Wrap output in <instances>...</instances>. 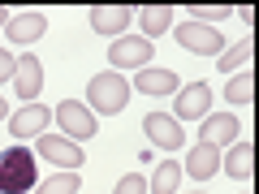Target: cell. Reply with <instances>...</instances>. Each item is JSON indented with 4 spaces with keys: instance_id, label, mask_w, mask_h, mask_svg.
<instances>
[{
    "instance_id": "6da1fadb",
    "label": "cell",
    "mask_w": 259,
    "mask_h": 194,
    "mask_svg": "<svg viewBox=\"0 0 259 194\" xmlns=\"http://www.w3.org/2000/svg\"><path fill=\"white\" fill-rule=\"evenodd\" d=\"M35 185H39V168L26 147L0 151V194H26Z\"/></svg>"
},
{
    "instance_id": "7a4b0ae2",
    "label": "cell",
    "mask_w": 259,
    "mask_h": 194,
    "mask_svg": "<svg viewBox=\"0 0 259 194\" xmlns=\"http://www.w3.org/2000/svg\"><path fill=\"white\" fill-rule=\"evenodd\" d=\"M87 104H91V112H100V117H117V112L130 104V82L117 74V69L95 74L91 82H87Z\"/></svg>"
},
{
    "instance_id": "3957f363",
    "label": "cell",
    "mask_w": 259,
    "mask_h": 194,
    "mask_svg": "<svg viewBox=\"0 0 259 194\" xmlns=\"http://www.w3.org/2000/svg\"><path fill=\"white\" fill-rule=\"evenodd\" d=\"M177 43H182L186 52H194V56H216V52H225L221 30H216V26H203V22H182V26H177Z\"/></svg>"
},
{
    "instance_id": "277c9868",
    "label": "cell",
    "mask_w": 259,
    "mask_h": 194,
    "mask_svg": "<svg viewBox=\"0 0 259 194\" xmlns=\"http://www.w3.org/2000/svg\"><path fill=\"white\" fill-rule=\"evenodd\" d=\"M56 121H61L65 138H74V142H82V138L95 134V112L87 108V104H78V100H65L61 108H56Z\"/></svg>"
},
{
    "instance_id": "5b68a950",
    "label": "cell",
    "mask_w": 259,
    "mask_h": 194,
    "mask_svg": "<svg viewBox=\"0 0 259 194\" xmlns=\"http://www.w3.org/2000/svg\"><path fill=\"white\" fill-rule=\"evenodd\" d=\"M151 39H139V35H121L117 43H112V52H108V61L117 65V69H147V61H151Z\"/></svg>"
},
{
    "instance_id": "8992f818",
    "label": "cell",
    "mask_w": 259,
    "mask_h": 194,
    "mask_svg": "<svg viewBox=\"0 0 259 194\" xmlns=\"http://www.w3.org/2000/svg\"><path fill=\"white\" fill-rule=\"evenodd\" d=\"M39 156L52 160V164H61L65 173H78V164H82V151H78L74 138H65V134H39Z\"/></svg>"
},
{
    "instance_id": "52a82bcc",
    "label": "cell",
    "mask_w": 259,
    "mask_h": 194,
    "mask_svg": "<svg viewBox=\"0 0 259 194\" xmlns=\"http://www.w3.org/2000/svg\"><path fill=\"white\" fill-rule=\"evenodd\" d=\"M143 129H147V138L156 142V147H164V151H182V142H186L182 125H177V121L168 117V112H147Z\"/></svg>"
},
{
    "instance_id": "ba28073f",
    "label": "cell",
    "mask_w": 259,
    "mask_h": 194,
    "mask_svg": "<svg viewBox=\"0 0 259 194\" xmlns=\"http://www.w3.org/2000/svg\"><path fill=\"white\" fill-rule=\"evenodd\" d=\"M13 91H18L26 104L39 100V91H44V65H39V56H18V69H13Z\"/></svg>"
},
{
    "instance_id": "9c48e42d",
    "label": "cell",
    "mask_w": 259,
    "mask_h": 194,
    "mask_svg": "<svg viewBox=\"0 0 259 194\" xmlns=\"http://www.w3.org/2000/svg\"><path fill=\"white\" fill-rule=\"evenodd\" d=\"M207 108H212V86L207 82H190L182 95H177V121H203Z\"/></svg>"
},
{
    "instance_id": "30bf717a",
    "label": "cell",
    "mask_w": 259,
    "mask_h": 194,
    "mask_svg": "<svg viewBox=\"0 0 259 194\" xmlns=\"http://www.w3.org/2000/svg\"><path fill=\"white\" fill-rule=\"evenodd\" d=\"M48 121H52V108H44L35 100V104H26V108H18L9 117V129H13V138H39Z\"/></svg>"
},
{
    "instance_id": "8fae6325",
    "label": "cell",
    "mask_w": 259,
    "mask_h": 194,
    "mask_svg": "<svg viewBox=\"0 0 259 194\" xmlns=\"http://www.w3.org/2000/svg\"><path fill=\"white\" fill-rule=\"evenodd\" d=\"M134 22V9L130 5H95L91 9V26L100 30V35H117L121 39V30Z\"/></svg>"
},
{
    "instance_id": "7c38bea8",
    "label": "cell",
    "mask_w": 259,
    "mask_h": 194,
    "mask_svg": "<svg viewBox=\"0 0 259 194\" xmlns=\"http://www.w3.org/2000/svg\"><path fill=\"white\" fill-rule=\"evenodd\" d=\"M44 30H48V18H44L39 9H26V13H18V18H9L5 35H9L13 43H35Z\"/></svg>"
},
{
    "instance_id": "4fadbf2b",
    "label": "cell",
    "mask_w": 259,
    "mask_h": 194,
    "mask_svg": "<svg viewBox=\"0 0 259 194\" xmlns=\"http://www.w3.org/2000/svg\"><path fill=\"white\" fill-rule=\"evenodd\" d=\"M238 138V117L233 112H216V117H203V142L207 147H225V142Z\"/></svg>"
},
{
    "instance_id": "5bb4252c",
    "label": "cell",
    "mask_w": 259,
    "mask_h": 194,
    "mask_svg": "<svg viewBox=\"0 0 259 194\" xmlns=\"http://www.w3.org/2000/svg\"><path fill=\"white\" fill-rule=\"evenodd\" d=\"M216 168H221V151H216V147H207V142H199V147H194L190 156H186V173H190L194 181H207V177H212Z\"/></svg>"
},
{
    "instance_id": "9a60e30c",
    "label": "cell",
    "mask_w": 259,
    "mask_h": 194,
    "mask_svg": "<svg viewBox=\"0 0 259 194\" xmlns=\"http://www.w3.org/2000/svg\"><path fill=\"white\" fill-rule=\"evenodd\" d=\"M134 86H139L143 95H173L177 91V74L173 69H139Z\"/></svg>"
},
{
    "instance_id": "2e32d148",
    "label": "cell",
    "mask_w": 259,
    "mask_h": 194,
    "mask_svg": "<svg viewBox=\"0 0 259 194\" xmlns=\"http://www.w3.org/2000/svg\"><path fill=\"white\" fill-rule=\"evenodd\" d=\"M225 173H229L233 181H250V173H255V147H250L246 138L225 156Z\"/></svg>"
},
{
    "instance_id": "e0dca14e",
    "label": "cell",
    "mask_w": 259,
    "mask_h": 194,
    "mask_svg": "<svg viewBox=\"0 0 259 194\" xmlns=\"http://www.w3.org/2000/svg\"><path fill=\"white\" fill-rule=\"evenodd\" d=\"M139 22H143V35H164L168 22H173V5H147V9H139Z\"/></svg>"
},
{
    "instance_id": "ac0fdd59",
    "label": "cell",
    "mask_w": 259,
    "mask_h": 194,
    "mask_svg": "<svg viewBox=\"0 0 259 194\" xmlns=\"http://www.w3.org/2000/svg\"><path fill=\"white\" fill-rule=\"evenodd\" d=\"M177 181H182V164L177 160H160V168H156L147 190L151 194H177Z\"/></svg>"
},
{
    "instance_id": "d6986e66",
    "label": "cell",
    "mask_w": 259,
    "mask_h": 194,
    "mask_svg": "<svg viewBox=\"0 0 259 194\" xmlns=\"http://www.w3.org/2000/svg\"><path fill=\"white\" fill-rule=\"evenodd\" d=\"M225 95H229V104H233V108H246V104L255 100V78H250V69H242V74L233 78L229 86H225Z\"/></svg>"
},
{
    "instance_id": "ffe728a7",
    "label": "cell",
    "mask_w": 259,
    "mask_h": 194,
    "mask_svg": "<svg viewBox=\"0 0 259 194\" xmlns=\"http://www.w3.org/2000/svg\"><path fill=\"white\" fill-rule=\"evenodd\" d=\"M250 52H255V39L246 35V39H238V43H233V47H229L225 56H216V65H221V69H229V74L238 69V65L246 69V65H250Z\"/></svg>"
},
{
    "instance_id": "44dd1931",
    "label": "cell",
    "mask_w": 259,
    "mask_h": 194,
    "mask_svg": "<svg viewBox=\"0 0 259 194\" xmlns=\"http://www.w3.org/2000/svg\"><path fill=\"white\" fill-rule=\"evenodd\" d=\"M78 190H82V177L78 173H56L52 181L39 185V194H78Z\"/></svg>"
},
{
    "instance_id": "7402d4cb",
    "label": "cell",
    "mask_w": 259,
    "mask_h": 194,
    "mask_svg": "<svg viewBox=\"0 0 259 194\" xmlns=\"http://www.w3.org/2000/svg\"><path fill=\"white\" fill-rule=\"evenodd\" d=\"M229 5H190V18L194 22H203V26H207V22H221V18H229Z\"/></svg>"
},
{
    "instance_id": "603a6c76",
    "label": "cell",
    "mask_w": 259,
    "mask_h": 194,
    "mask_svg": "<svg viewBox=\"0 0 259 194\" xmlns=\"http://www.w3.org/2000/svg\"><path fill=\"white\" fill-rule=\"evenodd\" d=\"M112 194H147V181H143V173H125Z\"/></svg>"
},
{
    "instance_id": "cb8c5ba5",
    "label": "cell",
    "mask_w": 259,
    "mask_h": 194,
    "mask_svg": "<svg viewBox=\"0 0 259 194\" xmlns=\"http://www.w3.org/2000/svg\"><path fill=\"white\" fill-rule=\"evenodd\" d=\"M13 69H18V56L0 47V82H9V78H13Z\"/></svg>"
},
{
    "instance_id": "d4e9b609",
    "label": "cell",
    "mask_w": 259,
    "mask_h": 194,
    "mask_svg": "<svg viewBox=\"0 0 259 194\" xmlns=\"http://www.w3.org/2000/svg\"><path fill=\"white\" fill-rule=\"evenodd\" d=\"M5 117H9V104H5V100H0V121H5Z\"/></svg>"
},
{
    "instance_id": "484cf974",
    "label": "cell",
    "mask_w": 259,
    "mask_h": 194,
    "mask_svg": "<svg viewBox=\"0 0 259 194\" xmlns=\"http://www.w3.org/2000/svg\"><path fill=\"white\" fill-rule=\"evenodd\" d=\"M0 22H5V26H9V13H5V9H0Z\"/></svg>"
},
{
    "instance_id": "4316f807",
    "label": "cell",
    "mask_w": 259,
    "mask_h": 194,
    "mask_svg": "<svg viewBox=\"0 0 259 194\" xmlns=\"http://www.w3.org/2000/svg\"><path fill=\"white\" fill-rule=\"evenodd\" d=\"M199 194H207V190H199Z\"/></svg>"
}]
</instances>
